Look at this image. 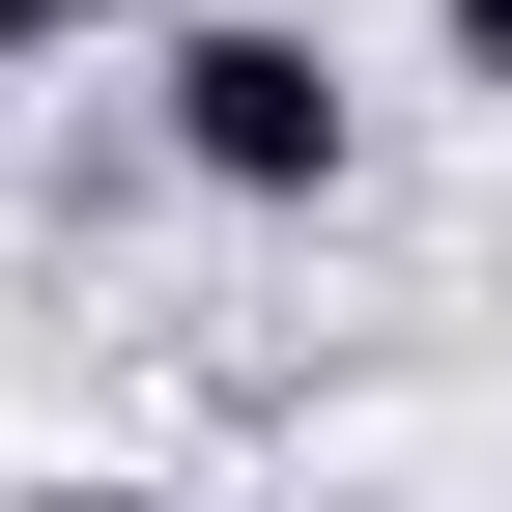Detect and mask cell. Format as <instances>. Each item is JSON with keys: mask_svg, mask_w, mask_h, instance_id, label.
Instances as JSON below:
<instances>
[{"mask_svg": "<svg viewBox=\"0 0 512 512\" xmlns=\"http://www.w3.org/2000/svg\"><path fill=\"white\" fill-rule=\"evenodd\" d=\"M143 114H171V171L200 200H256V228H313L370 171V86L285 29V0H200V29H143Z\"/></svg>", "mask_w": 512, "mask_h": 512, "instance_id": "cell-1", "label": "cell"}, {"mask_svg": "<svg viewBox=\"0 0 512 512\" xmlns=\"http://www.w3.org/2000/svg\"><path fill=\"white\" fill-rule=\"evenodd\" d=\"M427 57H456V86H484V114H512V0H427Z\"/></svg>", "mask_w": 512, "mask_h": 512, "instance_id": "cell-2", "label": "cell"}, {"mask_svg": "<svg viewBox=\"0 0 512 512\" xmlns=\"http://www.w3.org/2000/svg\"><path fill=\"white\" fill-rule=\"evenodd\" d=\"M57 57H86V0H0V86H57Z\"/></svg>", "mask_w": 512, "mask_h": 512, "instance_id": "cell-3", "label": "cell"}, {"mask_svg": "<svg viewBox=\"0 0 512 512\" xmlns=\"http://www.w3.org/2000/svg\"><path fill=\"white\" fill-rule=\"evenodd\" d=\"M0 512H171V484H114V456H57V484H0Z\"/></svg>", "mask_w": 512, "mask_h": 512, "instance_id": "cell-4", "label": "cell"}]
</instances>
